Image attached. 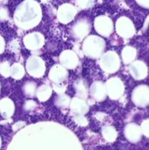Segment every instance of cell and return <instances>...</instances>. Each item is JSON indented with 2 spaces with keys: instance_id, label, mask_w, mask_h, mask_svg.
I'll return each instance as SVG.
<instances>
[{
  "instance_id": "obj_1",
  "label": "cell",
  "mask_w": 149,
  "mask_h": 150,
  "mask_svg": "<svg viewBox=\"0 0 149 150\" xmlns=\"http://www.w3.org/2000/svg\"><path fill=\"white\" fill-rule=\"evenodd\" d=\"M40 14V7L34 0H26L16 9L15 13V21L19 23L33 21L37 18Z\"/></svg>"
},
{
  "instance_id": "obj_2",
  "label": "cell",
  "mask_w": 149,
  "mask_h": 150,
  "mask_svg": "<svg viewBox=\"0 0 149 150\" xmlns=\"http://www.w3.org/2000/svg\"><path fill=\"white\" fill-rule=\"evenodd\" d=\"M135 100L138 105L146 106L149 105V87L140 86L135 93Z\"/></svg>"
},
{
  "instance_id": "obj_3",
  "label": "cell",
  "mask_w": 149,
  "mask_h": 150,
  "mask_svg": "<svg viewBox=\"0 0 149 150\" xmlns=\"http://www.w3.org/2000/svg\"><path fill=\"white\" fill-rule=\"evenodd\" d=\"M75 9L71 4H65L61 6L58 10V16L59 18L64 20H68L71 19L75 15Z\"/></svg>"
},
{
  "instance_id": "obj_4",
  "label": "cell",
  "mask_w": 149,
  "mask_h": 150,
  "mask_svg": "<svg viewBox=\"0 0 149 150\" xmlns=\"http://www.w3.org/2000/svg\"><path fill=\"white\" fill-rule=\"evenodd\" d=\"M12 105L11 102L7 99H4L0 101V112L4 117H8L12 114Z\"/></svg>"
},
{
  "instance_id": "obj_5",
  "label": "cell",
  "mask_w": 149,
  "mask_h": 150,
  "mask_svg": "<svg viewBox=\"0 0 149 150\" xmlns=\"http://www.w3.org/2000/svg\"><path fill=\"white\" fill-rule=\"evenodd\" d=\"M147 67L144 63L140 62L136 63L134 67V74L135 75L136 78L143 79L147 75Z\"/></svg>"
},
{
  "instance_id": "obj_6",
  "label": "cell",
  "mask_w": 149,
  "mask_h": 150,
  "mask_svg": "<svg viewBox=\"0 0 149 150\" xmlns=\"http://www.w3.org/2000/svg\"><path fill=\"white\" fill-rule=\"evenodd\" d=\"M93 0H77V4L79 7H83V8H86V7H89L93 4Z\"/></svg>"
},
{
  "instance_id": "obj_7",
  "label": "cell",
  "mask_w": 149,
  "mask_h": 150,
  "mask_svg": "<svg viewBox=\"0 0 149 150\" xmlns=\"http://www.w3.org/2000/svg\"><path fill=\"white\" fill-rule=\"evenodd\" d=\"M8 16V10L6 7H0V21L5 20Z\"/></svg>"
},
{
  "instance_id": "obj_8",
  "label": "cell",
  "mask_w": 149,
  "mask_h": 150,
  "mask_svg": "<svg viewBox=\"0 0 149 150\" xmlns=\"http://www.w3.org/2000/svg\"><path fill=\"white\" fill-rule=\"evenodd\" d=\"M143 131L147 136H149V120H146L143 124Z\"/></svg>"
},
{
  "instance_id": "obj_9",
  "label": "cell",
  "mask_w": 149,
  "mask_h": 150,
  "mask_svg": "<svg viewBox=\"0 0 149 150\" xmlns=\"http://www.w3.org/2000/svg\"><path fill=\"white\" fill-rule=\"evenodd\" d=\"M0 73L4 76H7L8 75V65L7 64H3L2 65H1V67H0Z\"/></svg>"
},
{
  "instance_id": "obj_10",
  "label": "cell",
  "mask_w": 149,
  "mask_h": 150,
  "mask_svg": "<svg viewBox=\"0 0 149 150\" xmlns=\"http://www.w3.org/2000/svg\"><path fill=\"white\" fill-rule=\"evenodd\" d=\"M136 1L141 7L149 9V0H136Z\"/></svg>"
},
{
  "instance_id": "obj_11",
  "label": "cell",
  "mask_w": 149,
  "mask_h": 150,
  "mask_svg": "<svg viewBox=\"0 0 149 150\" xmlns=\"http://www.w3.org/2000/svg\"><path fill=\"white\" fill-rule=\"evenodd\" d=\"M4 40H3L2 38L0 36V54H1V53H2L3 50H4Z\"/></svg>"
},
{
  "instance_id": "obj_12",
  "label": "cell",
  "mask_w": 149,
  "mask_h": 150,
  "mask_svg": "<svg viewBox=\"0 0 149 150\" xmlns=\"http://www.w3.org/2000/svg\"><path fill=\"white\" fill-rule=\"evenodd\" d=\"M42 1H48V0H42Z\"/></svg>"
},
{
  "instance_id": "obj_13",
  "label": "cell",
  "mask_w": 149,
  "mask_h": 150,
  "mask_svg": "<svg viewBox=\"0 0 149 150\" xmlns=\"http://www.w3.org/2000/svg\"><path fill=\"white\" fill-rule=\"evenodd\" d=\"M4 1V0H0V1Z\"/></svg>"
},
{
  "instance_id": "obj_14",
  "label": "cell",
  "mask_w": 149,
  "mask_h": 150,
  "mask_svg": "<svg viewBox=\"0 0 149 150\" xmlns=\"http://www.w3.org/2000/svg\"><path fill=\"white\" fill-rule=\"evenodd\" d=\"M0 145H1V141H0Z\"/></svg>"
}]
</instances>
